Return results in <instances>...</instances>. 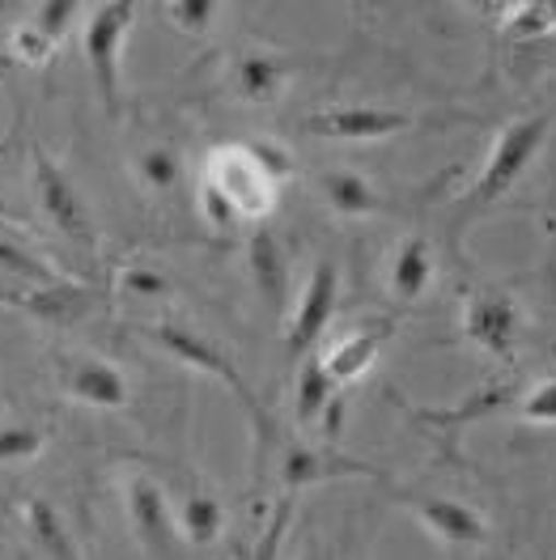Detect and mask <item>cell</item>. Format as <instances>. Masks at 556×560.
<instances>
[{
  "label": "cell",
  "instance_id": "obj_3",
  "mask_svg": "<svg viewBox=\"0 0 556 560\" xmlns=\"http://www.w3.org/2000/svg\"><path fill=\"white\" fill-rule=\"evenodd\" d=\"M137 26V4L132 0H103L85 9V26H81V51L94 77V90L103 98L106 115H119V56L124 43Z\"/></svg>",
  "mask_w": 556,
  "mask_h": 560
},
{
  "label": "cell",
  "instance_id": "obj_21",
  "mask_svg": "<svg viewBox=\"0 0 556 560\" xmlns=\"http://www.w3.org/2000/svg\"><path fill=\"white\" fill-rule=\"evenodd\" d=\"M43 442L47 433L38 424H26V420H9L0 424V467H13V463H31V458L43 455Z\"/></svg>",
  "mask_w": 556,
  "mask_h": 560
},
{
  "label": "cell",
  "instance_id": "obj_4",
  "mask_svg": "<svg viewBox=\"0 0 556 560\" xmlns=\"http://www.w3.org/2000/svg\"><path fill=\"white\" fill-rule=\"evenodd\" d=\"M149 336H153L166 352H174L178 361H187V365H196V370H205V374H217V378H221V383L230 386V390L246 404V412H251V420H255L259 438H264V442H273V438H277V420L268 417V408L255 399L251 383H246L243 374L230 365V357L217 349V345H209L205 336H196V331H187V327H174V323H158V327H149Z\"/></svg>",
  "mask_w": 556,
  "mask_h": 560
},
{
  "label": "cell",
  "instance_id": "obj_24",
  "mask_svg": "<svg viewBox=\"0 0 556 560\" xmlns=\"http://www.w3.org/2000/svg\"><path fill=\"white\" fill-rule=\"evenodd\" d=\"M162 13H166V22H174V31H183V35H205V31H212L221 4H212V0H171Z\"/></svg>",
  "mask_w": 556,
  "mask_h": 560
},
{
  "label": "cell",
  "instance_id": "obj_27",
  "mask_svg": "<svg viewBox=\"0 0 556 560\" xmlns=\"http://www.w3.org/2000/svg\"><path fill=\"white\" fill-rule=\"evenodd\" d=\"M26 518H31V526H35L38 544L47 548V552H56L60 560H72V544L69 535H65V526H60V518L43 505V501H35V505H26Z\"/></svg>",
  "mask_w": 556,
  "mask_h": 560
},
{
  "label": "cell",
  "instance_id": "obj_20",
  "mask_svg": "<svg viewBox=\"0 0 556 560\" xmlns=\"http://www.w3.org/2000/svg\"><path fill=\"white\" fill-rule=\"evenodd\" d=\"M137 178L149 191L162 196V191H174L183 183V162H178V153L171 144H149L137 158Z\"/></svg>",
  "mask_w": 556,
  "mask_h": 560
},
{
  "label": "cell",
  "instance_id": "obj_14",
  "mask_svg": "<svg viewBox=\"0 0 556 560\" xmlns=\"http://www.w3.org/2000/svg\"><path fill=\"white\" fill-rule=\"evenodd\" d=\"M246 268H251V284L259 289V298L285 311L289 306V259H285V246L273 230H255L251 243H246Z\"/></svg>",
  "mask_w": 556,
  "mask_h": 560
},
{
  "label": "cell",
  "instance_id": "obj_9",
  "mask_svg": "<svg viewBox=\"0 0 556 560\" xmlns=\"http://www.w3.org/2000/svg\"><path fill=\"white\" fill-rule=\"evenodd\" d=\"M302 128L311 137L323 140H386L399 137L413 128V115L408 110H395V106H370V103H352V106H323V110H311L302 119Z\"/></svg>",
  "mask_w": 556,
  "mask_h": 560
},
{
  "label": "cell",
  "instance_id": "obj_18",
  "mask_svg": "<svg viewBox=\"0 0 556 560\" xmlns=\"http://www.w3.org/2000/svg\"><path fill=\"white\" fill-rule=\"evenodd\" d=\"M280 471H285L289 489L318 485V480H332V476H370V467H366V463L323 455V451H314V446H289L285 458H280Z\"/></svg>",
  "mask_w": 556,
  "mask_h": 560
},
{
  "label": "cell",
  "instance_id": "obj_10",
  "mask_svg": "<svg viewBox=\"0 0 556 560\" xmlns=\"http://www.w3.org/2000/svg\"><path fill=\"white\" fill-rule=\"evenodd\" d=\"M128 518L137 526V539L153 552L158 560L178 557V523L171 514L166 492L158 489L149 476H137L128 485Z\"/></svg>",
  "mask_w": 556,
  "mask_h": 560
},
{
  "label": "cell",
  "instance_id": "obj_6",
  "mask_svg": "<svg viewBox=\"0 0 556 560\" xmlns=\"http://www.w3.org/2000/svg\"><path fill=\"white\" fill-rule=\"evenodd\" d=\"M336 306H340V272L332 259H318L314 272L306 277L302 293L293 298V311H289V327H285V345H289V357L302 361L311 357V349L327 336L332 318H336Z\"/></svg>",
  "mask_w": 556,
  "mask_h": 560
},
{
  "label": "cell",
  "instance_id": "obj_11",
  "mask_svg": "<svg viewBox=\"0 0 556 560\" xmlns=\"http://www.w3.org/2000/svg\"><path fill=\"white\" fill-rule=\"evenodd\" d=\"M60 386L69 399L85 404V408H106V412L128 408V399H132L128 378L103 357H69L60 370Z\"/></svg>",
  "mask_w": 556,
  "mask_h": 560
},
{
  "label": "cell",
  "instance_id": "obj_12",
  "mask_svg": "<svg viewBox=\"0 0 556 560\" xmlns=\"http://www.w3.org/2000/svg\"><path fill=\"white\" fill-rule=\"evenodd\" d=\"M386 340H391V323L352 327V331H345L340 340H332L327 349L318 352V361H323V370H327L340 386L357 383V378L379 361V352H383Z\"/></svg>",
  "mask_w": 556,
  "mask_h": 560
},
{
  "label": "cell",
  "instance_id": "obj_26",
  "mask_svg": "<svg viewBox=\"0 0 556 560\" xmlns=\"http://www.w3.org/2000/svg\"><path fill=\"white\" fill-rule=\"evenodd\" d=\"M77 13H81V4H72V0H43V4H35V9H31V18H26V22H31L35 31H43V35L60 47V43H65V35H69V26H72V18H77Z\"/></svg>",
  "mask_w": 556,
  "mask_h": 560
},
{
  "label": "cell",
  "instance_id": "obj_16",
  "mask_svg": "<svg viewBox=\"0 0 556 560\" xmlns=\"http://www.w3.org/2000/svg\"><path fill=\"white\" fill-rule=\"evenodd\" d=\"M318 196H323V205L332 212H340V217H374V212H383V191L370 183L366 175H357V171H348V166H336V171H323L318 175Z\"/></svg>",
  "mask_w": 556,
  "mask_h": 560
},
{
  "label": "cell",
  "instance_id": "obj_15",
  "mask_svg": "<svg viewBox=\"0 0 556 560\" xmlns=\"http://www.w3.org/2000/svg\"><path fill=\"white\" fill-rule=\"evenodd\" d=\"M429 284H433V246L425 234H408L386 264V289L399 302H417Z\"/></svg>",
  "mask_w": 556,
  "mask_h": 560
},
{
  "label": "cell",
  "instance_id": "obj_22",
  "mask_svg": "<svg viewBox=\"0 0 556 560\" xmlns=\"http://www.w3.org/2000/svg\"><path fill=\"white\" fill-rule=\"evenodd\" d=\"M506 31L510 38H544L556 35V4H510L506 9Z\"/></svg>",
  "mask_w": 556,
  "mask_h": 560
},
{
  "label": "cell",
  "instance_id": "obj_2",
  "mask_svg": "<svg viewBox=\"0 0 556 560\" xmlns=\"http://www.w3.org/2000/svg\"><path fill=\"white\" fill-rule=\"evenodd\" d=\"M548 128L553 119L548 115H522L514 124H506L493 149H488L480 175L472 178V187L459 196V209H454V225H467L472 217H480L485 209H493L497 200H506L519 178L531 171V162L540 158V149L548 144Z\"/></svg>",
  "mask_w": 556,
  "mask_h": 560
},
{
  "label": "cell",
  "instance_id": "obj_30",
  "mask_svg": "<svg viewBox=\"0 0 556 560\" xmlns=\"http://www.w3.org/2000/svg\"><path fill=\"white\" fill-rule=\"evenodd\" d=\"M124 289H128V293H137V298H162V293L171 289V280L140 264V268H128V272H124Z\"/></svg>",
  "mask_w": 556,
  "mask_h": 560
},
{
  "label": "cell",
  "instance_id": "obj_23",
  "mask_svg": "<svg viewBox=\"0 0 556 560\" xmlns=\"http://www.w3.org/2000/svg\"><path fill=\"white\" fill-rule=\"evenodd\" d=\"M289 523H293V497H280V505H277V514H273V523H268V530L246 548L243 560H280L285 557Z\"/></svg>",
  "mask_w": 556,
  "mask_h": 560
},
{
  "label": "cell",
  "instance_id": "obj_13",
  "mask_svg": "<svg viewBox=\"0 0 556 560\" xmlns=\"http://www.w3.org/2000/svg\"><path fill=\"white\" fill-rule=\"evenodd\" d=\"M289 85V60L273 56V51H243L230 65V90L251 106L277 103Z\"/></svg>",
  "mask_w": 556,
  "mask_h": 560
},
{
  "label": "cell",
  "instance_id": "obj_28",
  "mask_svg": "<svg viewBox=\"0 0 556 560\" xmlns=\"http://www.w3.org/2000/svg\"><path fill=\"white\" fill-rule=\"evenodd\" d=\"M51 51H56V43L43 35V31H35L31 22H22V26L9 35V56L22 60V65H47Z\"/></svg>",
  "mask_w": 556,
  "mask_h": 560
},
{
  "label": "cell",
  "instance_id": "obj_8",
  "mask_svg": "<svg viewBox=\"0 0 556 560\" xmlns=\"http://www.w3.org/2000/svg\"><path fill=\"white\" fill-rule=\"evenodd\" d=\"M35 191H38V209H43V217H47L72 246H85V250H90V246H94V221H90V209H85L77 183H72V178L60 171V162L47 158L43 149H35Z\"/></svg>",
  "mask_w": 556,
  "mask_h": 560
},
{
  "label": "cell",
  "instance_id": "obj_29",
  "mask_svg": "<svg viewBox=\"0 0 556 560\" xmlns=\"http://www.w3.org/2000/svg\"><path fill=\"white\" fill-rule=\"evenodd\" d=\"M246 144H251V153L259 158V166L277 178V183H285V178L293 175V158L280 144H268V140H246Z\"/></svg>",
  "mask_w": 556,
  "mask_h": 560
},
{
  "label": "cell",
  "instance_id": "obj_1",
  "mask_svg": "<svg viewBox=\"0 0 556 560\" xmlns=\"http://www.w3.org/2000/svg\"><path fill=\"white\" fill-rule=\"evenodd\" d=\"M280 183L251 153V144H217L205 158V187H200V209L217 230L234 221H264L277 209Z\"/></svg>",
  "mask_w": 556,
  "mask_h": 560
},
{
  "label": "cell",
  "instance_id": "obj_19",
  "mask_svg": "<svg viewBox=\"0 0 556 560\" xmlns=\"http://www.w3.org/2000/svg\"><path fill=\"white\" fill-rule=\"evenodd\" d=\"M174 523H178V539L205 548V544H212L225 530V505L217 497H209V492H192V497H183Z\"/></svg>",
  "mask_w": 556,
  "mask_h": 560
},
{
  "label": "cell",
  "instance_id": "obj_17",
  "mask_svg": "<svg viewBox=\"0 0 556 560\" xmlns=\"http://www.w3.org/2000/svg\"><path fill=\"white\" fill-rule=\"evenodd\" d=\"M293 412L302 424H314L323 417H336L340 412V383L323 370L318 352H311L298 370V386H293Z\"/></svg>",
  "mask_w": 556,
  "mask_h": 560
},
{
  "label": "cell",
  "instance_id": "obj_25",
  "mask_svg": "<svg viewBox=\"0 0 556 560\" xmlns=\"http://www.w3.org/2000/svg\"><path fill=\"white\" fill-rule=\"evenodd\" d=\"M526 424H556V374H548L544 383L519 390V404H514Z\"/></svg>",
  "mask_w": 556,
  "mask_h": 560
},
{
  "label": "cell",
  "instance_id": "obj_7",
  "mask_svg": "<svg viewBox=\"0 0 556 560\" xmlns=\"http://www.w3.org/2000/svg\"><path fill=\"white\" fill-rule=\"evenodd\" d=\"M399 505H408L413 514H417V523L438 539V544H447V548H485L488 535H493V526L488 518L476 510V505H467V501H459V497H438V492H399Z\"/></svg>",
  "mask_w": 556,
  "mask_h": 560
},
{
  "label": "cell",
  "instance_id": "obj_5",
  "mask_svg": "<svg viewBox=\"0 0 556 560\" xmlns=\"http://www.w3.org/2000/svg\"><path fill=\"white\" fill-rule=\"evenodd\" d=\"M463 336L485 357L501 361V365H514L522 340V311L514 293H506V289L472 293L467 306H463Z\"/></svg>",
  "mask_w": 556,
  "mask_h": 560
}]
</instances>
